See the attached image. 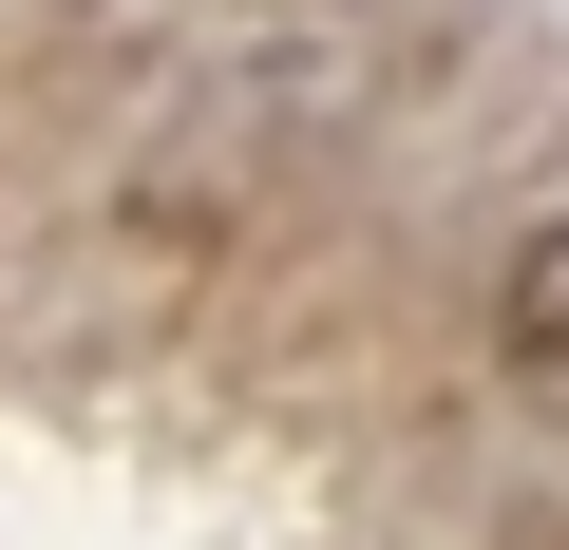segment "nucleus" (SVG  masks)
<instances>
[{"label": "nucleus", "mask_w": 569, "mask_h": 550, "mask_svg": "<svg viewBox=\"0 0 569 550\" xmlns=\"http://www.w3.org/2000/svg\"><path fill=\"white\" fill-rule=\"evenodd\" d=\"M493 380L569 418V209H531V228L493 247Z\"/></svg>", "instance_id": "1"}]
</instances>
